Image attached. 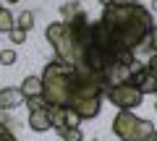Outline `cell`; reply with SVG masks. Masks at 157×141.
<instances>
[{
	"instance_id": "4fadbf2b",
	"label": "cell",
	"mask_w": 157,
	"mask_h": 141,
	"mask_svg": "<svg viewBox=\"0 0 157 141\" xmlns=\"http://www.w3.org/2000/svg\"><path fill=\"white\" fill-rule=\"evenodd\" d=\"M139 89L144 91V94H152V91H157V76L155 73H147L144 81L139 84Z\"/></svg>"
},
{
	"instance_id": "30bf717a",
	"label": "cell",
	"mask_w": 157,
	"mask_h": 141,
	"mask_svg": "<svg viewBox=\"0 0 157 141\" xmlns=\"http://www.w3.org/2000/svg\"><path fill=\"white\" fill-rule=\"evenodd\" d=\"M58 133H60L63 141H84V133H81V128H55Z\"/></svg>"
},
{
	"instance_id": "e0dca14e",
	"label": "cell",
	"mask_w": 157,
	"mask_h": 141,
	"mask_svg": "<svg viewBox=\"0 0 157 141\" xmlns=\"http://www.w3.org/2000/svg\"><path fill=\"white\" fill-rule=\"evenodd\" d=\"M147 45L152 47V52H157V24H155V26H152L149 37H147Z\"/></svg>"
},
{
	"instance_id": "7a4b0ae2",
	"label": "cell",
	"mask_w": 157,
	"mask_h": 141,
	"mask_svg": "<svg viewBox=\"0 0 157 141\" xmlns=\"http://www.w3.org/2000/svg\"><path fill=\"white\" fill-rule=\"evenodd\" d=\"M71 76H73V65L60 58L50 60L45 65V73H42V97L47 99V105H60L68 107V97H71Z\"/></svg>"
},
{
	"instance_id": "ffe728a7",
	"label": "cell",
	"mask_w": 157,
	"mask_h": 141,
	"mask_svg": "<svg viewBox=\"0 0 157 141\" xmlns=\"http://www.w3.org/2000/svg\"><path fill=\"white\" fill-rule=\"evenodd\" d=\"M149 11H152V13H157V0H152V3H149Z\"/></svg>"
},
{
	"instance_id": "8992f818",
	"label": "cell",
	"mask_w": 157,
	"mask_h": 141,
	"mask_svg": "<svg viewBox=\"0 0 157 141\" xmlns=\"http://www.w3.org/2000/svg\"><path fill=\"white\" fill-rule=\"evenodd\" d=\"M24 102H26V94L21 91V86L18 89H13V86L0 89V110H16V107H21Z\"/></svg>"
},
{
	"instance_id": "7402d4cb",
	"label": "cell",
	"mask_w": 157,
	"mask_h": 141,
	"mask_svg": "<svg viewBox=\"0 0 157 141\" xmlns=\"http://www.w3.org/2000/svg\"><path fill=\"white\" fill-rule=\"evenodd\" d=\"M6 3H18V0H6Z\"/></svg>"
},
{
	"instance_id": "ac0fdd59",
	"label": "cell",
	"mask_w": 157,
	"mask_h": 141,
	"mask_svg": "<svg viewBox=\"0 0 157 141\" xmlns=\"http://www.w3.org/2000/svg\"><path fill=\"white\" fill-rule=\"evenodd\" d=\"M147 68H149V73H155V76H157V52H152V55H149V60H147Z\"/></svg>"
},
{
	"instance_id": "cb8c5ba5",
	"label": "cell",
	"mask_w": 157,
	"mask_h": 141,
	"mask_svg": "<svg viewBox=\"0 0 157 141\" xmlns=\"http://www.w3.org/2000/svg\"><path fill=\"white\" fill-rule=\"evenodd\" d=\"M155 141H157V136H155Z\"/></svg>"
},
{
	"instance_id": "52a82bcc",
	"label": "cell",
	"mask_w": 157,
	"mask_h": 141,
	"mask_svg": "<svg viewBox=\"0 0 157 141\" xmlns=\"http://www.w3.org/2000/svg\"><path fill=\"white\" fill-rule=\"evenodd\" d=\"M29 128H32L34 133H47L50 128H55V125H52V118H50V110L47 107L32 110V113H29Z\"/></svg>"
},
{
	"instance_id": "44dd1931",
	"label": "cell",
	"mask_w": 157,
	"mask_h": 141,
	"mask_svg": "<svg viewBox=\"0 0 157 141\" xmlns=\"http://www.w3.org/2000/svg\"><path fill=\"white\" fill-rule=\"evenodd\" d=\"M102 6H113V3H115V0H100Z\"/></svg>"
},
{
	"instance_id": "277c9868",
	"label": "cell",
	"mask_w": 157,
	"mask_h": 141,
	"mask_svg": "<svg viewBox=\"0 0 157 141\" xmlns=\"http://www.w3.org/2000/svg\"><path fill=\"white\" fill-rule=\"evenodd\" d=\"M45 39L52 45L55 58L71 63V65H76V63H78V47H76V39H73V32H71V24H68V21H63V18H60V21L47 24Z\"/></svg>"
},
{
	"instance_id": "d6986e66",
	"label": "cell",
	"mask_w": 157,
	"mask_h": 141,
	"mask_svg": "<svg viewBox=\"0 0 157 141\" xmlns=\"http://www.w3.org/2000/svg\"><path fill=\"white\" fill-rule=\"evenodd\" d=\"M134 0H115V6H131Z\"/></svg>"
},
{
	"instance_id": "2e32d148",
	"label": "cell",
	"mask_w": 157,
	"mask_h": 141,
	"mask_svg": "<svg viewBox=\"0 0 157 141\" xmlns=\"http://www.w3.org/2000/svg\"><path fill=\"white\" fill-rule=\"evenodd\" d=\"M24 39H26V32L16 26V29H13V32H11V42H13V45H21Z\"/></svg>"
},
{
	"instance_id": "3957f363",
	"label": "cell",
	"mask_w": 157,
	"mask_h": 141,
	"mask_svg": "<svg viewBox=\"0 0 157 141\" xmlns=\"http://www.w3.org/2000/svg\"><path fill=\"white\" fill-rule=\"evenodd\" d=\"M113 133L121 141H155L157 128H155L152 120L139 118L131 110H121L113 118Z\"/></svg>"
},
{
	"instance_id": "d4e9b609",
	"label": "cell",
	"mask_w": 157,
	"mask_h": 141,
	"mask_svg": "<svg viewBox=\"0 0 157 141\" xmlns=\"http://www.w3.org/2000/svg\"><path fill=\"white\" fill-rule=\"evenodd\" d=\"M0 8H3V6H0Z\"/></svg>"
},
{
	"instance_id": "9a60e30c",
	"label": "cell",
	"mask_w": 157,
	"mask_h": 141,
	"mask_svg": "<svg viewBox=\"0 0 157 141\" xmlns=\"http://www.w3.org/2000/svg\"><path fill=\"white\" fill-rule=\"evenodd\" d=\"M0 63L3 65H13L16 63V50H0Z\"/></svg>"
},
{
	"instance_id": "603a6c76",
	"label": "cell",
	"mask_w": 157,
	"mask_h": 141,
	"mask_svg": "<svg viewBox=\"0 0 157 141\" xmlns=\"http://www.w3.org/2000/svg\"><path fill=\"white\" fill-rule=\"evenodd\" d=\"M134 3H139V0H134Z\"/></svg>"
},
{
	"instance_id": "6da1fadb",
	"label": "cell",
	"mask_w": 157,
	"mask_h": 141,
	"mask_svg": "<svg viewBox=\"0 0 157 141\" xmlns=\"http://www.w3.org/2000/svg\"><path fill=\"white\" fill-rule=\"evenodd\" d=\"M102 21H105L107 32H110V42H113V58L121 50H139L147 42L152 26H155V18L152 11L139 3H131V6H102Z\"/></svg>"
},
{
	"instance_id": "5bb4252c",
	"label": "cell",
	"mask_w": 157,
	"mask_h": 141,
	"mask_svg": "<svg viewBox=\"0 0 157 141\" xmlns=\"http://www.w3.org/2000/svg\"><path fill=\"white\" fill-rule=\"evenodd\" d=\"M26 107L29 110H42V107H47V99L42 94H37V97H26Z\"/></svg>"
},
{
	"instance_id": "8fae6325",
	"label": "cell",
	"mask_w": 157,
	"mask_h": 141,
	"mask_svg": "<svg viewBox=\"0 0 157 141\" xmlns=\"http://www.w3.org/2000/svg\"><path fill=\"white\" fill-rule=\"evenodd\" d=\"M81 11V6H78V0H73V3H63L60 6V16H63V21H71L76 13Z\"/></svg>"
},
{
	"instance_id": "7c38bea8",
	"label": "cell",
	"mask_w": 157,
	"mask_h": 141,
	"mask_svg": "<svg viewBox=\"0 0 157 141\" xmlns=\"http://www.w3.org/2000/svg\"><path fill=\"white\" fill-rule=\"evenodd\" d=\"M16 26L24 29V32H32V29H34V13L32 11H24L21 16L16 18Z\"/></svg>"
},
{
	"instance_id": "484cf974",
	"label": "cell",
	"mask_w": 157,
	"mask_h": 141,
	"mask_svg": "<svg viewBox=\"0 0 157 141\" xmlns=\"http://www.w3.org/2000/svg\"><path fill=\"white\" fill-rule=\"evenodd\" d=\"M155 94H157V91H155Z\"/></svg>"
},
{
	"instance_id": "9c48e42d",
	"label": "cell",
	"mask_w": 157,
	"mask_h": 141,
	"mask_svg": "<svg viewBox=\"0 0 157 141\" xmlns=\"http://www.w3.org/2000/svg\"><path fill=\"white\" fill-rule=\"evenodd\" d=\"M13 29H16V18H13V13L8 11V8H0V32L11 34Z\"/></svg>"
},
{
	"instance_id": "ba28073f",
	"label": "cell",
	"mask_w": 157,
	"mask_h": 141,
	"mask_svg": "<svg viewBox=\"0 0 157 141\" xmlns=\"http://www.w3.org/2000/svg\"><path fill=\"white\" fill-rule=\"evenodd\" d=\"M42 89H45V84H42V76H26V79L21 81V91L26 97H37L42 94Z\"/></svg>"
},
{
	"instance_id": "5b68a950",
	"label": "cell",
	"mask_w": 157,
	"mask_h": 141,
	"mask_svg": "<svg viewBox=\"0 0 157 141\" xmlns=\"http://www.w3.org/2000/svg\"><path fill=\"white\" fill-rule=\"evenodd\" d=\"M105 97L115 105V107H121V110H134V107H139V105H141L144 91H141L139 86H134L131 81H126V84L110 86V89L105 91Z\"/></svg>"
}]
</instances>
